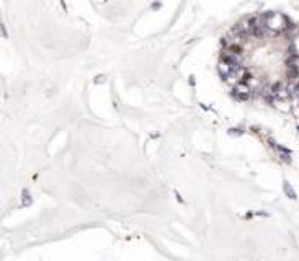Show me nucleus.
Segmentation results:
<instances>
[{
    "label": "nucleus",
    "instance_id": "nucleus-1",
    "mask_svg": "<svg viewBox=\"0 0 299 261\" xmlns=\"http://www.w3.org/2000/svg\"><path fill=\"white\" fill-rule=\"evenodd\" d=\"M221 72L242 96L275 100L299 90V31L284 15L245 18L226 36Z\"/></svg>",
    "mask_w": 299,
    "mask_h": 261
}]
</instances>
